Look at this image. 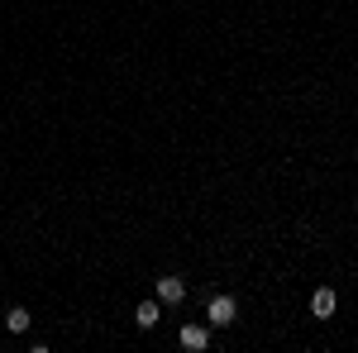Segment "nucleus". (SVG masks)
<instances>
[{"label":"nucleus","instance_id":"1","mask_svg":"<svg viewBox=\"0 0 358 353\" xmlns=\"http://www.w3.org/2000/svg\"><path fill=\"white\" fill-rule=\"evenodd\" d=\"M234 315H239L234 296H210V305H206V320L210 325H234Z\"/></svg>","mask_w":358,"mask_h":353},{"label":"nucleus","instance_id":"2","mask_svg":"<svg viewBox=\"0 0 358 353\" xmlns=\"http://www.w3.org/2000/svg\"><path fill=\"white\" fill-rule=\"evenodd\" d=\"M182 296H187V282H182V277H172V272L158 277V301H163V305H177Z\"/></svg>","mask_w":358,"mask_h":353},{"label":"nucleus","instance_id":"3","mask_svg":"<svg viewBox=\"0 0 358 353\" xmlns=\"http://www.w3.org/2000/svg\"><path fill=\"white\" fill-rule=\"evenodd\" d=\"M177 339H182V349H187V353H201L206 344H210V329H206V325H182Z\"/></svg>","mask_w":358,"mask_h":353},{"label":"nucleus","instance_id":"4","mask_svg":"<svg viewBox=\"0 0 358 353\" xmlns=\"http://www.w3.org/2000/svg\"><path fill=\"white\" fill-rule=\"evenodd\" d=\"M158 320H163V305H158V301H143V305L134 310V325L138 329H153Z\"/></svg>","mask_w":358,"mask_h":353},{"label":"nucleus","instance_id":"5","mask_svg":"<svg viewBox=\"0 0 358 353\" xmlns=\"http://www.w3.org/2000/svg\"><path fill=\"white\" fill-rule=\"evenodd\" d=\"M310 310H315L320 320H325V315H334V291H330V287H320V291L310 296Z\"/></svg>","mask_w":358,"mask_h":353},{"label":"nucleus","instance_id":"6","mask_svg":"<svg viewBox=\"0 0 358 353\" xmlns=\"http://www.w3.org/2000/svg\"><path fill=\"white\" fill-rule=\"evenodd\" d=\"M5 329H10V334H24V329H29V310H24V305H10V315H5Z\"/></svg>","mask_w":358,"mask_h":353}]
</instances>
